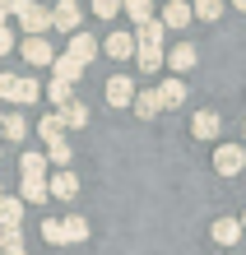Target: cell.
<instances>
[{
  "label": "cell",
  "instance_id": "18",
  "mask_svg": "<svg viewBox=\"0 0 246 255\" xmlns=\"http://www.w3.org/2000/svg\"><path fill=\"white\" fill-rule=\"evenodd\" d=\"M135 116H140V121H153V116L163 112V102H158V93H153V88H144V93H135Z\"/></svg>",
  "mask_w": 246,
  "mask_h": 255
},
{
  "label": "cell",
  "instance_id": "12",
  "mask_svg": "<svg viewBox=\"0 0 246 255\" xmlns=\"http://www.w3.org/2000/svg\"><path fill=\"white\" fill-rule=\"evenodd\" d=\"M47 195H56V200H74V195H79V176H74L70 167H60L47 181Z\"/></svg>",
  "mask_w": 246,
  "mask_h": 255
},
{
  "label": "cell",
  "instance_id": "1",
  "mask_svg": "<svg viewBox=\"0 0 246 255\" xmlns=\"http://www.w3.org/2000/svg\"><path fill=\"white\" fill-rule=\"evenodd\" d=\"M0 98H5V102H19V107H28V102H37V98H42V84H37V79H28V74H5V70H0Z\"/></svg>",
  "mask_w": 246,
  "mask_h": 255
},
{
  "label": "cell",
  "instance_id": "40",
  "mask_svg": "<svg viewBox=\"0 0 246 255\" xmlns=\"http://www.w3.org/2000/svg\"><path fill=\"white\" fill-rule=\"evenodd\" d=\"M228 255H237V251H228Z\"/></svg>",
  "mask_w": 246,
  "mask_h": 255
},
{
  "label": "cell",
  "instance_id": "15",
  "mask_svg": "<svg viewBox=\"0 0 246 255\" xmlns=\"http://www.w3.org/2000/svg\"><path fill=\"white\" fill-rule=\"evenodd\" d=\"M51 28H60V33H79V5H56L51 9Z\"/></svg>",
  "mask_w": 246,
  "mask_h": 255
},
{
  "label": "cell",
  "instance_id": "9",
  "mask_svg": "<svg viewBox=\"0 0 246 255\" xmlns=\"http://www.w3.org/2000/svg\"><path fill=\"white\" fill-rule=\"evenodd\" d=\"M167 33L172 28H186L191 23V0H163V19H158Z\"/></svg>",
  "mask_w": 246,
  "mask_h": 255
},
{
  "label": "cell",
  "instance_id": "24",
  "mask_svg": "<svg viewBox=\"0 0 246 255\" xmlns=\"http://www.w3.org/2000/svg\"><path fill=\"white\" fill-rule=\"evenodd\" d=\"M19 172H23V176H42V172H47V153H42V148L23 153V158H19Z\"/></svg>",
  "mask_w": 246,
  "mask_h": 255
},
{
  "label": "cell",
  "instance_id": "16",
  "mask_svg": "<svg viewBox=\"0 0 246 255\" xmlns=\"http://www.w3.org/2000/svg\"><path fill=\"white\" fill-rule=\"evenodd\" d=\"M153 93H158L163 112H167V107H181V102H186V84H181V79H163L158 88H153Z\"/></svg>",
  "mask_w": 246,
  "mask_h": 255
},
{
  "label": "cell",
  "instance_id": "25",
  "mask_svg": "<svg viewBox=\"0 0 246 255\" xmlns=\"http://www.w3.org/2000/svg\"><path fill=\"white\" fill-rule=\"evenodd\" d=\"M70 158H74V148L65 139H51L47 144V162H56V167H70Z\"/></svg>",
  "mask_w": 246,
  "mask_h": 255
},
{
  "label": "cell",
  "instance_id": "11",
  "mask_svg": "<svg viewBox=\"0 0 246 255\" xmlns=\"http://www.w3.org/2000/svg\"><path fill=\"white\" fill-rule=\"evenodd\" d=\"M56 121H60V130H84V126H88V107L70 98L65 107H56Z\"/></svg>",
  "mask_w": 246,
  "mask_h": 255
},
{
  "label": "cell",
  "instance_id": "34",
  "mask_svg": "<svg viewBox=\"0 0 246 255\" xmlns=\"http://www.w3.org/2000/svg\"><path fill=\"white\" fill-rule=\"evenodd\" d=\"M9 19V5H5V0H0V23H5Z\"/></svg>",
  "mask_w": 246,
  "mask_h": 255
},
{
  "label": "cell",
  "instance_id": "38",
  "mask_svg": "<svg viewBox=\"0 0 246 255\" xmlns=\"http://www.w3.org/2000/svg\"><path fill=\"white\" fill-rule=\"evenodd\" d=\"M0 153H5V139H0Z\"/></svg>",
  "mask_w": 246,
  "mask_h": 255
},
{
  "label": "cell",
  "instance_id": "13",
  "mask_svg": "<svg viewBox=\"0 0 246 255\" xmlns=\"http://www.w3.org/2000/svg\"><path fill=\"white\" fill-rule=\"evenodd\" d=\"M163 61H167V65H172L177 74H186V70H195V61H200V51L191 47V42H177V47H172V51H167V56H163Z\"/></svg>",
  "mask_w": 246,
  "mask_h": 255
},
{
  "label": "cell",
  "instance_id": "21",
  "mask_svg": "<svg viewBox=\"0 0 246 255\" xmlns=\"http://www.w3.org/2000/svg\"><path fill=\"white\" fill-rule=\"evenodd\" d=\"M79 61H74V56H56V61H51V74H56V79L60 84H74V79H79Z\"/></svg>",
  "mask_w": 246,
  "mask_h": 255
},
{
  "label": "cell",
  "instance_id": "39",
  "mask_svg": "<svg viewBox=\"0 0 246 255\" xmlns=\"http://www.w3.org/2000/svg\"><path fill=\"white\" fill-rule=\"evenodd\" d=\"M0 195H5V186H0Z\"/></svg>",
  "mask_w": 246,
  "mask_h": 255
},
{
  "label": "cell",
  "instance_id": "36",
  "mask_svg": "<svg viewBox=\"0 0 246 255\" xmlns=\"http://www.w3.org/2000/svg\"><path fill=\"white\" fill-rule=\"evenodd\" d=\"M56 5H79V0H56Z\"/></svg>",
  "mask_w": 246,
  "mask_h": 255
},
{
  "label": "cell",
  "instance_id": "3",
  "mask_svg": "<svg viewBox=\"0 0 246 255\" xmlns=\"http://www.w3.org/2000/svg\"><path fill=\"white\" fill-rule=\"evenodd\" d=\"M246 167V148L242 144H219V148H214V172H219V176H237Z\"/></svg>",
  "mask_w": 246,
  "mask_h": 255
},
{
  "label": "cell",
  "instance_id": "19",
  "mask_svg": "<svg viewBox=\"0 0 246 255\" xmlns=\"http://www.w3.org/2000/svg\"><path fill=\"white\" fill-rule=\"evenodd\" d=\"M19 200H23V204H42V200H47V176H23Z\"/></svg>",
  "mask_w": 246,
  "mask_h": 255
},
{
  "label": "cell",
  "instance_id": "33",
  "mask_svg": "<svg viewBox=\"0 0 246 255\" xmlns=\"http://www.w3.org/2000/svg\"><path fill=\"white\" fill-rule=\"evenodd\" d=\"M5 5H9V14H19L23 5H33V0H5Z\"/></svg>",
  "mask_w": 246,
  "mask_h": 255
},
{
  "label": "cell",
  "instance_id": "7",
  "mask_svg": "<svg viewBox=\"0 0 246 255\" xmlns=\"http://www.w3.org/2000/svg\"><path fill=\"white\" fill-rule=\"evenodd\" d=\"M98 47L112 56V61H130V56H135V33H121V28H116V33H107Z\"/></svg>",
  "mask_w": 246,
  "mask_h": 255
},
{
  "label": "cell",
  "instance_id": "17",
  "mask_svg": "<svg viewBox=\"0 0 246 255\" xmlns=\"http://www.w3.org/2000/svg\"><path fill=\"white\" fill-rule=\"evenodd\" d=\"M23 134H28V121H23L19 112H5V116H0V139H9V144H19Z\"/></svg>",
  "mask_w": 246,
  "mask_h": 255
},
{
  "label": "cell",
  "instance_id": "35",
  "mask_svg": "<svg viewBox=\"0 0 246 255\" xmlns=\"http://www.w3.org/2000/svg\"><path fill=\"white\" fill-rule=\"evenodd\" d=\"M233 5H237V9H242V14H246V0H233Z\"/></svg>",
  "mask_w": 246,
  "mask_h": 255
},
{
  "label": "cell",
  "instance_id": "32",
  "mask_svg": "<svg viewBox=\"0 0 246 255\" xmlns=\"http://www.w3.org/2000/svg\"><path fill=\"white\" fill-rule=\"evenodd\" d=\"M47 93H51V102H56V107H65V102H70V84L51 79V88H47Z\"/></svg>",
  "mask_w": 246,
  "mask_h": 255
},
{
  "label": "cell",
  "instance_id": "10",
  "mask_svg": "<svg viewBox=\"0 0 246 255\" xmlns=\"http://www.w3.org/2000/svg\"><path fill=\"white\" fill-rule=\"evenodd\" d=\"M163 47H158V42H135V61H140V70L144 74H158L163 70Z\"/></svg>",
  "mask_w": 246,
  "mask_h": 255
},
{
  "label": "cell",
  "instance_id": "20",
  "mask_svg": "<svg viewBox=\"0 0 246 255\" xmlns=\"http://www.w3.org/2000/svg\"><path fill=\"white\" fill-rule=\"evenodd\" d=\"M214 242H219V246H237L242 242V223L237 218H219V223H214Z\"/></svg>",
  "mask_w": 246,
  "mask_h": 255
},
{
  "label": "cell",
  "instance_id": "22",
  "mask_svg": "<svg viewBox=\"0 0 246 255\" xmlns=\"http://www.w3.org/2000/svg\"><path fill=\"white\" fill-rule=\"evenodd\" d=\"M223 5L228 0H191V19H205V23H214L223 14Z\"/></svg>",
  "mask_w": 246,
  "mask_h": 255
},
{
  "label": "cell",
  "instance_id": "30",
  "mask_svg": "<svg viewBox=\"0 0 246 255\" xmlns=\"http://www.w3.org/2000/svg\"><path fill=\"white\" fill-rule=\"evenodd\" d=\"M88 9H93L98 19H116V14H121V0H93Z\"/></svg>",
  "mask_w": 246,
  "mask_h": 255
},
{
  "label": "cell",
  "instance_id": "31",
  "mask_svg": "<svg viewBox=\"0 0 246 255\" xmlns=\"http://www.w3.org/2000/svg\"><path fill=\"white\" fill-rule=\"evenodd\" d=\"M14 47H19V37H14V28H9V23H0V56H9Z\"/></svg>",
  "mask_w": 246,
  "mask_h": 255
},
{
  "label": "cell",
  "instance_id": "28",
  "mask_svg": "<svg viewBox=\"0 0 246 255\" xmlns=\"http://www.w3.org/2000/svg\"><path fill=\"white\" fill-rule=\"evenodd\" d=\"M60 228H65V242H88V223H84L79 214H74V218H65Z\"/></svg>",
  "mask_w": 246,
  "mask_h": 255
},
{
  "label": "cell",
  "instance_id": "14",
  "mask_svg": "<svg viewBox=\"0 0 246 255\" xmlns=\"http://www.w3.org/2000/svg\"><path fill=\"white\" fill-rule=\"evenodd\" d=\"M219 130H223L219 112H195V121H191V134H195V139H219Z\"/></svg>",
  "mask_w": 246,
  "mask_h": 255
},
{
  "label": "cell",
  "instance_id": "37",
  "mask_svg": "<svg viewBox=\"0 0 246 255\" xmlns=\"http://www.w3.org/2000/svg\"><path fill=\"white\" fill-rule=\"evenodd\" d=\"M237 223H242V232H246V214H242V218H237Z\"/></svg>",
  "mask_w": 246,
  "mask_h": 255
},
{
  "label": "cell",
  "instance_id": "6",
  "mask_svg": "<svg viewBox=\"0 0 246 255\" xmlns=\"http://www.w3.org/2000/svg\"><path fill=\"white\" fill-rule=\"evenodd\" d=\"M98 37L93 33H84V28H79V33H70V51L65 56H74V61H79V65H88V61H98Z\"/></svg>",
  "mask_w": 246,
  "mask_h": 255
},
{
  "label": "cell",
  "instance_id": "4",
  "mask_svg": "<svg viewBox=\"0 0 246 255\" xmlns=\"http://www.w3.org/2000/svg\"><path fill=\"white\" fill-rule=\"evenodd\" d=\"M19 51H23L28 65H51L56 61V47H51L47 37H19Z\"/></svg>",
  "mask_w": 246,
  "mask_h": 255
},
{
  "label": "cell",
  "instance_id": "23",
  "mask_svg": "<svg viewBox=\"0 0 246 255\" xmlns=\"http://www.w3.org/2000/svg\"><path fill=\"white\" fill-rule=\"evenodd\" d=\"M121 9H126L130 19H135V28L153 19V0H121Z\"/></svg>",
  "mask_w": 246,
  "mask_h": 255
},
{
  "label": "cell",
  "instance_id": "8",
  "mask_svg": "<svg viewBox=\"0 0 246 255\" xmlns=\"http://www.w3.org/2000/svg\"><path fill=\"white\" fill-rule=\"evenodd\" d=\"M0 232H23V200L0 195Z\"/></svg>",
  "mask_w": 246,
  "mask_h": 255
},
{
  "label": "cell",
  "instance_id": "2",
  "mask_svg": "<svg viewBox=\"0 0 246 255\" xmlns=\"http://www.w3.org/2000/svg\"><path fill=\"white\" fill-rule=\"evenodd\" d=\"M19 28H23V37H47V28H51V9L47 5H23L19 9Z\"/></svg>",
  "mask_w": 246,
  "mask_h": 255
},
{
  "label": "cell",
  "instance_id": "5",
  "mask_svg": "<svg viewBox=\"0 0 246 255\" xmlns=\"http://www.w3.org/2000/svg\"><path fill=\"white\" fill-rule=\"evenodd\" d=\"M102 93H107L112 107H130V102H135V79H130V74H112Z\"/></svg>",
  "mask_w": 246,
  "mask_h": 255
},
{
  "label": "cell",
  "instance_id": "26",
  "mask_svg": "<svg viewBox=\"0 0 246 255\" xmlns=\"http://www.w3.org/2000/svg\"><path fill=\"white\" fill-rule=\"evenodd\" d=\"M37 134H42V144H51V139H65V130H60L56 112H51V116H42V121H37Z\"/></svg>",
  "mask_w": 246,
  "mask_h": 255
},
{
  "label": "cell",
  "instance_id": "29",
  "mask_svg": "<svg viewBox=\"0 0 246 255\" xmlns=\"http://www.w3.org/2000/svg\"><path fill=\"white\" fill-rule=\"evenodd\" d=\"M0 255H28L23 251V232H0Z\"/></svg>",
  "mask_w": 246,
  "mask_h": 255
},
{
  "label": "cell",
  "instance_id": "27",
  "mask_svg": "<svg viewBox=\"0 0 246 255\" xmlns=\"http://www.w3.org/2000/svg\"><path fill=\"white\" fill-rule=\"evenodd\" d=\"M42 242L65 246V228H60V218H42Z\"/></svg>",
  "mask_w": 246,
  "mask_h": 255
}]
</instances>
